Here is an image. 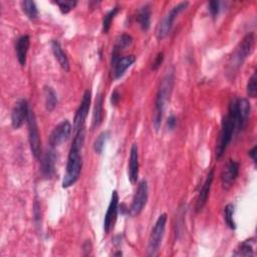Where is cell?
Segmentation results:
<instances>
[{
	"instance_id": "484cf974",
	"label": "cell",
	"mask_w": 257,
	"mask_h": 257,
	"mask_svg": "<svg viewBox=\"0 0 257 257\" xmlns=\"http://www.w3.org/2000/svg\"><path fill=\"white\" fill-rule=\"evenodd\" d=\"M108 138H109V132H107V131L99 134V136L96 138V140L93 143V150L96 154H101L103 147H104L106 141L108 140Z\"/></svg>"
},
{
	"instance_id": "2e32d148",
	"label": "cell",
	"mask_w": 257,
	"mask_h": 257,
	"mask_svg": "<svg viewBox=\"0 0 257 257\" xmlns=\"http://www.w3.org/2000/svg\"><path fill=\"white\" fill-rule=\"evenodd\" d=\"M55 162H56V155L51 148L50 150L46 151V153L42 156L41 159V175L45 179H50L55 170Z\"/></svg>"
},
{
	"instance_id": "4dcf8cb0",
	"label": "cell",
	"mask_w": 257,
	"mask_h": 257,
	"mask_svg": "<svg viewBox=\"0 0 257 257\" xmlns=\"http://www.w3.org/2000/svg\"><path fill=\"white\" fill-rule=\"evenodd\" d=\"M257 89H256V73H253L252 76L249 78L247 83V94L249 97H256Z\"/></svg>"
},
{
	"instance_id": "9a60e30c",
	"label": "cell",
	"mask_w": 257,
	"mask_h": 257,
	"mask_svg": "<svg viewBox=\"0 0 257 257\" xmlns=\"http://www.w3.org/2000/svg\"><path fill=\"white\" fill-rule=\"evenodd\" d=\"M238 174H239V164L236 161L230 160L226 165V167L224 168V171L222 172V175H221L223 188L228 190L237 179Z\"/></svg>"
},
{
	"instance_id": "9c48e42d",
	"label": "cell",
	"mask_w": 257,
	"mask_h": 257,
	"mask_svg": "<svg viewBox=\"0 0 257 257\" xmlns=\"http://www.w3.org/2000/svg\"><path fill=\"white\" fill-rule=\"evenodd\" d=\"M148 195H149L148 183L146 180H142L139 183V186L137 188L136 194L134 196V199L130 208V214L133 217L140 215V213L143 211L148 201Z\"/></svg>"
},
{
	"instance_id": "7a4b0ae2",
	"label": "cell",
	"mask_w": 257,
	"mask_h": 257,
	"mask_svg": "<svg viewBox=\"0 0 257 257\" xmlns=\"http://www.w3.org/2000/svg\"><path fill=\"white\" fill-rule=\"evenodd\" d=\"M174 71L170 70L168 73L163 77L158 92L156 96V101H155V111H154V116H153V124L156 128V131H159L161 127L166 103L170 99V95L173 90L174 86Z\"/></svg>"
},
{
	"instance_id": "e0dca14e",
	"label": "cell",
	"mask_w": 257,
	"mask_h": 257,
	"mask_svg": "<svg viewBox=\"0 0 257 257\" xmlns=\"http://www.w3.org/2000/svg\"><path fill=\"white\" fill-rule=\"evenodd\" d=\"M213 179H214V171L211 170L201 188V191L199 193V196H198V199H197V203H196V211L199 212L201 211L207 200H208V196H209V192H210V189H211V186H212V182H213Z\"/></svg>"
},
{
	"instance_id": "d4e9b609",
	"label": "cell",
	"mask_w": 257,
	"mask_h": 257,
	"mask_svg": "<svg viewBox=\"0 0 257 257\" xmlns=\"http://www.w3.org/2000/svg\"><path fill=\"white\" fill-rule=\"evenodd\" d=\"M21 6H22V10L23 12L26 14V16L31 19L34 20L37 18L38 16V10L37 7L35 5V3L33 1L30 0H25L21 2Z\"/></svg>"
},
{
	"instance_id": "836d02e7",
	"label": "cell",
	"mask_w": 257,
	"mask_h": 257,
	"mask_svg": "<svg viewBox=\"0 0 257 257\" xmlns=\"http://www.w3.org/2000/svg\"><path fill=\"white\" fill-rule=\"evenodd\" d=\"M34 218H35V221L37 224H39V221H40V205L38 204L37 200L35 201L34 203Z\"/></svg>"
},
{
	"instance_id": "7c38bea8",
	"label": "cell",
	"mask_w": 257,
	"mask_h": 257,
	"mask_svg": "<svg viewBox=\"0 0 257 257\" xmlns=\"http://www.w3.org/2000/svg\"><path fill=\"white\" fill-rule=\"evenodd\" d=\"M71 134V124L67 119L59 122L51 132L49 137V145L51 148L60 146L62 143L66 142Z\"/></svg>"
},
{
	"instance_id": "8d00e7d4",
	"label": "cell",
	"mask_w": 257,
	"mask_h": 257,
	"mask_svg": "<svg viewBox=\"0 0 257 257\" xmlns=\"http://www.w3.org/2000/svg\"><path fill=\"white\" fill-rule=\"evenodd\" d=\"M256 146L255 147H253L249 152H248V155L251 157V159H252V161L254 162V163H256Z\"/></svg>"
},
{
	"instance_id": "3957f363",
	"label": "cell",
	"mask_w": 257,
	"mask_h": 257,
	"mask_svg": "<svg viewBox=\"0 0 257 257\" xmlns=\"http://www.w3.org/2000/svg\"><path fill=\"white\" fill-rule=\"evenodd\" d=\"M254 43L255 37L253 33H248L244 36V38L241 40V42L238 44L233 54L229 58V61L227 63L228 75L234 76V74L242 66L244 60L252 53L254 49Z\"/></svg>"
},
{
	"instance_id": "ac0fdd59",
	"label": "cell",
	"mask_w": 257,
	"mask_h": 257,
	"mask_svg": "<svg viewBox=\"0 0 257 257\" xmlns=\"http://www.w3.org/2000/svg\"><path fill=\"white\" fill-rule=\"evenodd\" d=\"M139 176V154L138 146L134 144L131 148L128 163V179L132 184H136Z\"/></svg>"
},
{
	"instance_id": "ba28073f",
	"label": "cell",
	"mask_w": 257,
	"mask_h": 257,
	"mask_svg": "<svg viewBox=\"0 0 257 257\" xmlns=\"http://www.w3.org/2000/svg\"><path fill=\"white\" fill-rule=\"evenodd\" d=\"M27 125H28V140H29L30 150L34 158L38 159L41 155V142H40V135L38 131L36 117L32 110H29Z\"/></svg>"
},
{
	"instance_id": "ffe728a7",
	"label": "cell",
	"mask_w": 257,
	"mask_h": 257,
	"mask_svg": "<svg viewBox=\"0 0 257 257\" xmlns=\"http://www.w3.org/2000/svg\"><path fill=\"white\" fill-rule=\"evenodd\" d=\"M51 48H52L54 57L58 61L61 68L64 71H68L69 70V61H68V58H67L66 54L63 52L60 43L57 40H52L51 41Z\"/></svg>"
},
{
	"instance_id": "603a6c76",
	"label": "cell",
	"mask_w": 257,
	"mask_h": 257,
	"mask_svg": "<svg viewBox=\"0 0 257 257\" xmlns=\"http://www.w3.org/2000/svg\"><path fill=\"white\" fill-rule=\"evenodd\" d=\"M44 99L46 109L48 111L53 110L57 104V95L52 87L44 86Z\"/></svg>"
},
{
	"instance_id": "8fae6325",
	"label": "cell",
	"mask_w": 257,
	"mask_h": 257,
	"mask_svg": "<svg viewBox=\"0 0 257 257\" xmlns=\"http://www.w3.org/2000/svg\"><path fill=\"white\" fill-rule=\"evenodd\" d=\"M29 110L30 109L26 99L22 98L14 103L11 110V124L13 128L17 130L24 123V121H27Z\"/></svg>"
},
{
	"instance_id": "83f0119b",
	"label": "cell",
	"mask_w": 257,
	"mask_h": 257,
	"mask_svg": "<svg viewBox=\"0 0 257 257\" xmlns=\"http://www.w3.org/2000/svg\"><path fill=\"white\" fill-rule=\"evenodd\" d=\"M233 255L234 256H254L253 247L251 244H249V240L244 241L242 244H240L239 248L236 249Z\"/></svg>"
},
{
	"instance_id": "cb8c5ba5",
	"label": "cell",
	"mask_w": 257,
	"mask_h": 257,
	"mask_svg": "<svg viewBox=\"0 0 257 257\" xmlns=\"http://www.w3.org/2000/svg\"><path fill=\"white\" fill-rule=\"evenodd\" d=\"M133 42V38L128 35V34H121L116 38L115 44L113 46L112 49V55H118L119 51L122 49H125L126 47H128Z\"/></svg>"
},
{
	"instance_id": "5b68a950",
	"label": "cell",
	"mask_w": 257,
	"mask_h": 257,
	"mask_svg": "<svg viewBox=\"0 0 257 257\" xmlns=\"http://www.w3.org/2000/svg\"><path fill=\"white\" fill-rule=\"evenodd\" d=\"M251 112V105L246 98H234L230 105L228 113L234 118L236 124V131H240L245 127L249 115Z\"/></svg>"
},
{
	"instance_id": "f546056e",
	"label": "cell",
	"mask_w": 257,
	"mask_h": 257,
	"mask_svg": "<svg viewBox=\"0 0 257 257\" xmlns=\"http://www.w3.org/2000/svg\"><path fill=\"white\" fill-rule=\"evenodd\" d=\"M55 4L58 5L60 11L62 13H68L71 9L74 8V6L76 5V1H72V0H62V1H55Z\"/></svg>"
},
{
	"instance_id": "1f68e13d",
	"label": "cell",
	"mask_w": 257,
	"mask_h": 257,
	"mask_svg": "<svg viewBox=\"0 0 257 257\" xmlns=\"http://www.w3.org/2000/svg\"><path fill=\"white\" fill-rule=\"evenodd\" d=\"M209 10L211 15L215 18L220 11V2L219 1H210L209 2Z\"/></svg>"
},
{
	"instance_id": "277c9868",
	"label": "cell",
	"mask_w": 257,
	"mask_h": 257,
	"mask_svg": "<svg viewBox=\"0 0 257 257\" xmlns=\"http://www.w3.org/2000/svg\"><path fill=\"white\" fill-rule=\"evenodd\" d=\"M236 131V124L234 118L228 113L222 120V126L219 134L217 146H216V159L219 160L225 154L228 146L232 141L233 134Z\"/></svg>"
},
{
	"instance_id": "4316f807",
	"label": "cell",
	"mask_w": 257,
	"mask_h": 257,
	"mask_svg": "<svg viewBox=\"0 0 257 257\" xmlns=\"http://www.w3.org/2000/svg\"><path fill=\"white\" fill-rule=\"evenodd\" d=\"M233 215H234V206L232 204L226 205L224 208V219L228 227L234 230L236 228V224L234 222Z\"/></svg>"
},
{
	"instance_id": "f1b7e54d",
	"label": "cell",
	"mask_w": 257,
	"mask_h": 257,
	"mask_svg": "<svg viewBox=\"0 0 257 257\" xmlns=\"http://www.w3.org/2000/svg\"><path fill=\"white\" fill-rule=\"evenodd\" d=\"M117 11H118V7H114L104 15L103 20H102V31H103V33L108 32V30L110 28V25H111V22H112V19L116 15Z\"/></svg>"
},
{
	"instance_id": "7402d4cb",
	"label": "cell",
	"mask_w": 257,
	"mask_h": 257,
	"mask_svg": "<svg viewBox=\"0 0 257 257\" xmlns=\"http://www.w3.org/2000/svg\"><path fill=\"white\" fill-rule=\"evenodd\" d=\"M103 109H102V96L101 94H98L96 99H95V104H94V110L92 114V127H96L100 124L102 120V115H103Z\"/></svg>"
},
{
	"instance_id": "4fadbf2b",
	"label": "cell",
	"mask_w": 257,
	"mask_h": 257,
	"mask_svg": "<svg viewBox=\"0 0 257 257\" xmlns=\"http://www.w3.org/2000/svg\"><path fill=\"white\" fill-rule=\"evenodd\" d=\"M117 211H118V195L116 191H112L110 201L107 207V211L104 216L103 220V231L107 234L113 227V224L116 220L117 216Z\"/></svg>"
},
{
	"instance_id": "d590c367",
	"label": "cell",
	"mask_w": 257,
	"mask_h": 257,
	"mask_svg": "<svg viewBox=\"0 0 257 257\" xmlns=\"http://www.w3.org/2000/svg\"><path fill=\"white\" fill-rule=\"evenodd\" d=\"M119 94L117 92V90H114L112 93H111V103L112 104H117L118 103V100H119Z\"/></svg>"
},
{
	"instance_id": "44dd1931",
	"label": "cell",
	"mask_w": 257,
	"mask_h": 257,
	"mask_svg": "<svg viewBox=\"0 0 257 257\" xmlns=\"http://www.w3.org/2000/svg\"><path fill=\"white\" fill-rule=\"evenodd\" d=\"M138 22L142 28V30L147 31L151 25V7L149 5H145L141 7L138 13Z\"/></svg>"
},
{
	"instance_id": "6da1fadb",
	"label": "cell",
	"mask_w": 257,
	"mask_h": 257,
	"mask_svg": "<svg viewBox=\"0 0 257 257\" xmlns=\"http://www.w3.org/2000/svg\"><path fill=\"white\" fill-rule=\"evenodd\" d=\"M84 142V128L82 127L76 132L73 139L72 145L69 150L66 170L62 180V188H68L72 186L79 178L82 168V157L81 150Z\"/></svg>"
},
{
	"instance_id": "d6a6232c",
	"label": "cell",
	"mask_w": 257,
	"mask_h": 257,
	"mask_svg": "<svg viewBox=\"0 0 257 257\" xmlns=\"http://www.w3.org/2000/svg\"><path fill=\"white\" fill-rule=\"evenodd\" d=\"M163 61H164V53H163V52H160V53H158V55L156 56L155 61L153 62L152 69H153V70H157V69L161 66V64L163 63Z\"/></svg>"
},
{
	"instance_id": "52a82bcc",
	"label": "cell",
	"mask_w": 257,
	"mask_h": 257,
	"mask_svg": "<svg viewBox=\"0 0 257 257\" xmlns=\"http://www.w3.org/2000/svg\"><path fill=\"white\" fill-rule=\"evenodd\" d=\"M189 5V2H180L179 4L175 5L168 13L167 15L163 18V20L160 22L158 29H157V37L159 39H163L165 38L171 31L174 21L176 19V17L182 12L184 11L187 6Z\"/></svg>"
},
{
	"instance_id": "5bb4252c",
	"label": "cell",
	"mask_w": 257,
	"mask_h": 257,
	"mask_svg": "<svg viewBox=\"0 0 257 257\" xmlns=\"http://www.w3.org/2000/svg\"><path fill=\"white\" fill-rule=\"evenodd\" d=\"M136 61L135 55H125L119 57L118 55H112L111 65H112V74L113 78L117 79L121 77L124 71Z\"/></svg>"
},
{
	"instance_id": "e575fe53",
	"label": "cell",
	"mask_w": 257,
	"mask_h": 257,
	"mask_svg": "<svg viewBox=\"0 0 257 257\" xmlns=\"http://www.w3.org/2000/svg\"><path fill=\"white\" fill-rule=\"evenodd\" d=\"M176 123H177V118L175 117V115L171 114V115L169 116V118H168V121H167V124H168L169 130H173V128L175 127Z\"/></svg>"
},
{
	"instance_id": "8992f818",
	"label": "cell",
	"mask_w": 257,
	"mask_h": 257,
	"mask_svg": "<svg viewBox=\"0 0 257 257\" xmlns=\"http://www.w3.org/2000/svg\"><path fill=\"white\" fill-rule=\"evenodd\" d=\"M166 223H167V214H161L152 231L149 238V244H148V255L149 256H155L157 252L159 251V248L162 244V240L165 234L166 229Z\"/></svg>"
},
{
	"instance_id": "30bf717a",
	"label": "cell",
	"mask_w": 257,
	"mask_h": 257,
	"mask_svg": "<svg viewBox=\"0 0 257 257\" xmlns=\"http://www.w3.org/2000/svg\"><path fill=\"white\" fill-rule=\"evenodd\" d=\"M90 101H91V91L89 89H86L82 95V99H81L80 104H79V106L75 112V115H74L73 128H74L75 133L83 127L84 121L88 114Z\"/></svg>"
},
{
	"instance_id": "d6986e66",
	"label": "cell",
	"mask_w": 257,
	"mask_h": 257,
	"mask_svg": "<svg viewBox=\"0 0 257 257\" xmlns=\"http://www.w3.org/2000/svg\"><path fill=\"white\" fill-rule=\"evenodd\" d=\"M30 45V38L28 35H22L18 38L16 43V56L18 62L21 66H24L26 63L27 52Z\"/></svg>"
}]
</instances>
